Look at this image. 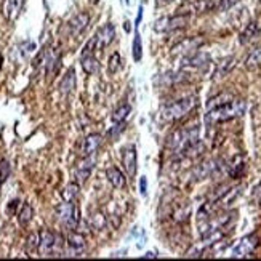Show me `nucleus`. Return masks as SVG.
I'll return each mask as SVG.
<instances>
[{"label":"nucleus","instance_id":"nucleus-34","mask_svg":"<svg viewBox=\"0 0 261 261\" xmlns=\"http://www.w3.org/2000/svg\"><path fill=\"white\" fill-rule=\"evenodd\" d=\"M140 189H141V194L146 196V176H141V180H140Z\"/></svg>","mask_w":261,"mask_h":261},{"label":"nucleus","instance_id":"nucleus-35","mask_svg":"<svg viewBox=\"0 0 261 261\" xmlns=\"http://www.w3.org/2000/svg\"><path fill=\"white\" fill-rule=\"evenodd\" d=\"M141 18H143V8H140V11H138V19H136V27H138V24H140V21H141Z\"/></svg>","mask_w":261,"mask_h":261},{"label":"nucleus","instance_id":"nucleus-36","mask_svg":"<svg viewBox=\"0 0 261 261\" xmlns=\"http://www.w3.org/2000/svg\"><path fill=\"white\" fill-rule=\"evenodd\" d=\"M156 257H157V255H156V253H152V252H151V253L148 252V253L144 255V258H156Z\"/></svg>","mask_w":261,"mask_h":261},{"label":"nucleus","instance_id":"nucleus-13","mask_svg":"<svg viewBox=\"0 0 261 261\" xmlns=\"http://www.w3.org/2000/svg\"><path fill=\"white\" fill-rule=\"evenodd\" d=\"M101 143H103V138L98 133H91V135L85 136V140L82 141V146H80V157L95 156L99 149V146H101Z\"/></svg>","mask_w":261,"mask_h":261},{"label":"nucleus","instance_id":"nucleus-12","mask_svg":"<svg viewBox=\"0 0 261 261\" xmlns=\"http://www.w3.org/2000/svg\"><path fill=\"white\" fill-rule=\"evenodd\" d=\"M83 160L75 167V183L77 184H83L91 175V170L95 168V162L96 159L95 156H90V157H82Z\"/></svg>","mask_w":261,"mask_h":261},{"label":"nucleus","instance_id":"nucleus-26","mask_svg":"<svg viewBox=\"0 0 261 261\" xmlns=\"http://www.w3.org/2000/svg\"><path fill=\"white\" fill-rule=\"evenodd\" d=\"M236 66V58H226V59H223L221 63L218 64V67H217V72H215V75L217 77H223V75H226L231 69Z\"/></svg>","mask_w":261,"mask_h":261},{"label":"nucleus","instance_id":"nucleus-16","mask_svg":"<svg viewBox=\"0 0 261 261\" xmlns=\"http://www.w3.org/2000/svg\"><path fill=\"white\" fill-rule=\"evenodd\" d=\"M88 22H90V18L87 13H79L75 14V16L69 21V29H71V32L74 35H80L83 30L88 27Z\"/></svg>","mask_w":261,"mask_h":261},{"label":"nucleus","instance_id":"nucleus-25","mask_svg":"<svg viewBox=\"0 0 261 261\" xmlns=\"http://www.w3.org/2000/svg\"><path fill=\"white\" fill-rule=\"evenodd\" d=\"M34 217V210H32V207H30L29 204H24L21 207V210L18 213V221H19V225L21 226H27L30 220H32Z\"/></svg>","mask_w":261,"mask_h":261},{"label":"nucleus","instance_id":"nucleus-21","mask_svg":"<svg viewBox=\"0 0 261 261\" xmlns=\"http://www.w3.org/2000/svg\"><path fill=\"white\" fill-rule=\"evenodd\" d=\"M74 87H75V72H74V69H69L67 74L59 83V91L63 95H69L74 90Z\"/></svg>","mask_w":261,"mask_h":261},{"label":"nucleus","instance_id":"nucleus-19","mask_svg":"<svg viewBox=\"0 0 261 261\" xmlns=\"http://www.w3.org/2000/svg\"><path fill=\"white\" fill-rule=\"evenodd\" d=\"M106 178L114 188H124L125 186V176L117 167H111L106 170Z\"/></svg>","mask_w":261,"mask_h":261},{"label":"nucleus","instance_id":"nucleus-3","mask_svg":"<svg viewBox=\"0 0 261 261\" xmlns=\"http://www.w3.org/2000/svg\"><path fill=\"white\" fill-rule=\"evenodd\" d=\"M64 249L63 237L48 231V229H42L39 233V252L42 257H61Z\"/></svg>","mask_w":261,"mask_h":261},{"label":"nucleus","instance_id":"nucleus-17","mask_svg":"<svg viewBox=\"0 0 261 261\" xmlns=\"http://www.w3.org/2000/svg\"><path fill=\"white\" fill-rule=\"evenodd\" d=\"M209 63V55H205V53H191V55H186L183 59V67H193V69H197V67H202Z\"/></svg>","mask_w":261,"mask_h":261},{"label":"nucleus","instance_id":"nucleus-1","mask_svg":"<svg viewBox=\"0 0 261 261\" xmlns=\"http://www.w3.org/2000/svg\"><path fill=\"white\" fill-rule=\"evenodd\" d=\"M199 146V128H181L173 132L167 140V148L173 154H186Z\"/></svg>","mask_w":261,"mask_h":261},{"label":"nucleus","instance_id":"nucleus-6","mask_svg":"<svg viewBox=\"0 0 261 261\" xmlns=\"http://www.w3.org/2000/svg\"><path fill=\"white\" fill-rule=\"evenodd\" d=\"M189 22V14L176 13L175 16H164L154 22L156 32H173L184 27Z\"/></svg>","mask_w":261,"mask_h":261},{"label":"nucleus","instance_id":"nucleus-2","mask_svg":"<svg viewBox=\"0 0 261 261\" xmlns=\"http://www.w3.org/2000/svg\"><path fill=\"white\" fill-rule=\"evenodd\" d=\"M245 101L242 99H233V101L225 103L218 107H213L209 112H207L205 120L207 124H220V122H228V120H233L236 117H241L242 114L245 112Z\"/></svg>","mask_w":261,"mask_h":261},{"label":"nucleus","instance_id":"nucleus-10","mask_svg":"<svg viewBox=\"0 0 261 261\" xmlns=\"http://www.w3.org/2000/svg\"><path fill=\"white\" fill-rule=\"evenodd\" d=\"M122 164H124L127 175L130 178H133L138 170V154L135 146H128V148L122 151Z\"/></svg>","mask_w":261,"mask_h":261},{"label":"nucleus","instance_id":"nucleus-15","mask_svg":"<svg viewBox=\"0 0 261 261\" xmlns=\"http://www.w3.org/2000/svg\"><path fill=\"white\" fill-rule=\"evenodd\" d=\"M217 3L212 2V0H194V2H191L188 5L181 6L178 8V13H183V14H191V13H207L213 10Z\"/></svg>","mask_w":261,"mask_h":261},{"label":"nucleus","instance_id":"nucleus-30","mask_svg":"<svg viewBox=\"0 0 261 261\" xmlns=\"http://www.w3.org/2000/svg\"><path fill=\"white\" fill-rule=\"evenodd\" d=\"M247 66H257V64H261V47L255 48L250 51V55L247 56Z\"/></svg>","mask_w":261,"mask_h":261},{"label":"nucleus","instance_id":"nucleus-33","mask_svg":"<svg viewBox=\"0 0 261 261\" xmlns=\"http://www.w3.org/2000/svg\"><path fill=\"white\" fill-rule=\"evenodd\" d=\"M91 221H93V228L95 229H101L106 225V220H104V217L101 213H95L93 218H91Z\"/></svg>","mask_w":261,"mask_h":261},{"label":"nucleus","instance_id":"nucleus-24","mask_svg":"<svg viewBox=\"0 0 261 261\" xmlns=\"http://www.w3.org/2000/svg\"><path fill=\"white\" fill-rule=\"evenodd\" d=\"M234 96L231 93H220L217 96H213L209 99V103H207V109H213V107H218L221 104H225V103H229V101H233Z\"/></svg>","mask_w":261,"mask_h":261},{"label":"nucleus","instance_id":"nucleus-4","mask_svg":"<svg viewBox=\"0 0 261 261\" xmlns=\"http://www.w3.org/2000/svg\"><path fill=\"white\" fill-rule=\"evenodd\" d=\"M196 104H197L196 96H188V98H183V99H178V101L167 104L160 114H162L164 120H168V122L180 120L184 116H188V114L196 107Z\"/></svg>","mask_w":261,"mask_h":261},{"label":"nucleus","instance_id":"nucleus-23","mask_svg":"<svg viewBox=\"0 0 261 261\" xmlns=\"http://www.w3.org/2000/svg\"><path fill=\"white\" fill-rule=\"evenodd\" d=\"M130 112H132V106H130V104H122L119 109H116V111H114V114H112V124H124Z\"/></svg>","mask_w":261,"mask_h":261},{"label":"nucleus","instance_id":"nucleus-18","mask_svg":"<svg viewBox=\"0 0 261 261\" xmlns=\"http://www.w3.org/2000/svg\"><path fill=\"white\" fill-rule=\"evenodd\" d=\"M260 26H258V22H249L247 24V27H245L242 32H241V37H239V42L242 43V45H247V43H250V42H253L257 39V37L260 35Z\"/></svg>","mask_w":261,"mask_h":261},{"label":"nucleus","instance_id":"nucleus-14","mask_svg":"<svg viewBox=\"0 0 261 261\" xmlns=\"http://www.w3.org/2000/svg\"><path fill=\"white\" fill-rule=\"evenodd\" d=\"M26 0H3L2 3V14L6 21L13 22L19 16V13L22 10V6H24Z\"/></svg>","mask_w":261,"mask_h":261},{"label":"nucleus","instance_id":"nucleus-32","mask_svg":"<svg viewBox=\"0 0 261 261\" xmlns=\"http://www.w3.org/2000/svg\"><path fill=\"white\" fill-rule=\"evenodd\" d=\"M10 175V165L6 160H0V180L5 181L6 176Z\"/></svg>","mask_w":261,"mask_h":261},{"label":"nucleus","instance_id":"nucleus-11","mask_svg":"<svg viewBox=\"0 0 261 261\" xmlns=\"http://www.w3.org/2000/svg\"><path fill=\"white\" fill-rule=\"evenodd\" d=\"M204 43L202 39H199V37H188V39H183L180 43H176L175 47L172 48V55H191V53H194L201 45Z\"/></svg>","mask_w":261,"mask_h":261},{"label":"nucleus","instance_id":"nucleus-28","mask_svg":"<svg viewBox=\"0 0 261 261\" xmlns=\"http://www.w3.org/2000/svg\"><path fill=\"white\" fill-rule=\"evenodd\" d=\"M143 58V45H141V35L136 32L135 40H133V59L141 61Z\"/></svg>","mask_w":261,"mask_h":261},{"label":"nucleus","instance_id":"nucleus-20","mask_svg":"<svg viewBox=\"0 0 261 261\" xmlns=\"http://www.w3.org/2000/svg\"><path fill=\"white\" fill-rule=\"evenodd\" d=\"M80 63H82L83 71L90 75L98 74L99 69H101V64H99V61L95 58V55L93 56H80Z\"/></svg>","mask_w":261,"mask_h":261},{"label":"nucleus","instance_id":"nucleus-29","mask_svg":"<svg viewBox=\"0 0 261 261\" xmlns=\"http://www.w3.org/2000/svg\"><path fill=\"white\" fill-rule=\"evenodd\" d=\"M109 72L111 74H116L119 69L122 67V58H120V55L119 53H112L111 55V58H109Z\"/></svg>","mask_w":261,"mask_h":261},{"label":"nucleus","instance_id":"nucleus-31","mask_svg":"<svg viewBox=\"0 0 261 261\" xmlns=\"http://www.w3.org/2000/svg\"><path fill=\"white\" fill-rule=\"evenodd\" d=\"M239 2H241V0H220L215 8L220 10V11H228V10H231L233 6L237 5Z\"/></svg>","mask_w":261,"mask_h":261},{"label":"nucleus","instance_id":"nucleus-27","mask_svg":"<svg viewBox=\"0 0 261 261\" xmlns=\"http://www.w3.org/2000/svg\"><path fill=\"white\" fill-rule=\"evenodd\" d=\"M26 250L29 255H32L37 250H39V233H32L27 237V242H26Z\"/></svg>","mask_w":261,"mask_h":261},{"label":"nucleus","instance_id":"nucleus-5","mask_svg":"<svg viewBox=\"0 0 261 261\" xmlns=\"http://www.w3.org/2000/svg\"><path fill=\"white\" fill-rule=\"evenodd\" d=\"M56 217L59 223L64 228H67L69 231H75L77 228V223L80 221V213L75 202H63L56 207Z\"/></svg>","mask_w":261,"mask_h":261},{"label":"nucleus","instance_id":"nucleus-38","mask_svg":"<svg viewBox=\"0 0 261 261\" xmlns=\"http://www.w3.org/2000/svg\"><path fill=\"white\" fill-rule=\"evenodd\" d=\"M2 183H3V181H2V180H0V184H2Z\"/></svg>","mask_w":261,"mask_h":261},{"label":"nucleus","instance_id":"nucleus-7","mask_svg":"<svg viewBox=\"0 0 261 261\" xmlns=\"http://www.w3.org/2000/svg\"><path fill=\"white\" fill-rule=\"evenodd\" d=\"M85 247H87L85 236L79 231H71V234L67 236L64 242L63 255L61 257H82V253L85 252Z\"/></svg>","mask_w":261,"mask_h":261},{"label":"nucleus","instance_id":"nucleus-9","mask_svg":"<svg viewBox=\"0 0 261 261\" xmlns=\"http://www.w3.org/2000/svg\"><path fill=\"white\" fill-rule=\"evenodd\" d=\"M114 39H116V27H114V24L107 22V24L101 26L96 30V34L93 35V40H95V45H96V51L109 47V45L114 42Z\"/></svg>","mask_w":261,"mask_h":261},{"label":"nucleus","instance_id":"nucleus-8","mask_svg":"<svg viewBox=\"0 0 261 261\" xmlns=\"http://www.w3.org/2000/svg\"><path fill=\"white\" fill-rule=\"evenodd\" d=\"M258 247V237L255 234H249L242 237V239L237 242V245L231 252V258H247L250 257L253 250Z\"/></svg>","mask_w":261,"mask_h":261},{"label":"nucleus","instance_id":"nucleus-37","mask_svg":"<svg viewBox=\"0 0 261 261\" xmlns=\"http://www.w3.org/2000/svg\"><path fill=\"white\" fill-rule=\"evenodd\" d=\"M125 3H127V5H128V3H130V0H125Z\"/></svg>","mask_w":261,"mask_h":261},{"label":"nucleus","instance_id":"nucleus-22","mask_svg":"<svg viewBox=\"0 0 261 261\" xmlns=\"http://www.w3.org/2000/svg\"><path fill=\"white\" fill-rule=\"evenodd\" d=\"M61 197H63V201H66V202H75L79 197V184L77 183L67 184L63 189V193H61Z\"/></svg>","mask_w":261,"mask_h":261}]
</instances>
